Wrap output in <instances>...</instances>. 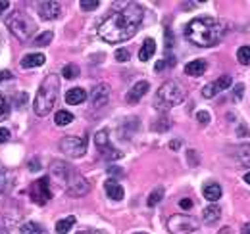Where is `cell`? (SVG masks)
I'll return each instance as SVG.
<instances>
[{"label":"cell","instance_id":"cell-5","mask_svg":"<svg viewBox=\"0 0 250 234\" xmlns=\"http://www.w3.org/2000/svg\"><path fill=\"white\" fill-rule=\"evenodd\" d=\"M6 25H8V29L12 31L20 40L29 39L33 35V31H35V23H33L25 14H21V12H14V14L8 18Z\"/></svg>","mask_w":250,"mask_h":234},{"label":"cell","instance_id":"cell-8","mask_svg":"<svg viewBox=\"0 0 250 234\" xmlns=\"http://www.w3.org/2000/svg\"><path fill=\"white\" fill-rule=\"evenodd\" d=\"M60 150L67 157H81L87 152V138L79 136H63L60 140Z\"/></svg>","mask_w":250,"mask_h":234},{"label":"cell","instance_id":"cell-52","mask_svg":"<svg viewBox=\"0 0 250 234\" xmlns=\"http://www.w3.org/2000/svg\"><path fill=\"white\" fill-rule=\"evenodd\" d=\"M245 182H247V184H250V171L245 175Z\"/></svg>","mask_w":250,"mask_h":234},{"label":"cell","instance_id":"cell-24","mask_svg":"<svg viewBox=\"0 0 250 234\" xmlns=\"http://www.w3.org/2000/svg\"><path fill=\"white\" fill-rule=\"evenodd\" d=\"M20 233L21 234H46V231H44V227H41L39 223L29 221V223H25V225L20 229Z\"/></svg>","mask_w":250,"mask_h":234},{"label":"cell","instance_id":"cell-19","mask_svg":"<svg viewBox=\"0 0 250 234\" xmlns=\"http://www.w3.org/2000/svg\"><path fill=\"white\" fill-rule=\"evenodd\" d=\"M202 192H204V198L208 202H218L219 198H221V186H219L218 182H208Z\"/></svg>","mask_w":250,"mask_h":234},{"label":"cell","instance_id":"cell-21","mask_svg":"<svg viewBox=\"0 0 250 234\" xmlns=\"http://www.w3.org/2000/svg\"><path fill=\"white\" fill-rule=\"evenodd\" d=\"M44 63V54H27L25 58L21 59V67L29 69V67H39Z\"/></svg>","mask_w":250,"mask_h":234},{"label":"cell","instance_id":"cell-40","mask_svg":"<svg viewBox=\"0 0 250 234\" xmlns=\"http://www.w3.org/2000/svg\"><path fill=\"white\" fill-rule=\"evenodd\" d=\"M196 119H198V123L206 125V123H210V114H208V112H198V114H196Z\"/></svg>","mask_w":250,"mask_h":234},{"label":"cell","instance_id":"cell-2","mask_svg":"<svg viewBox=\"0 0 250 234\" xmlns=\"http://www.w3.org/2000/svg\"><path fill=\"white\" fill-rule=\"evenodd\" d=\"M223 33H225V25L214 18H208V16H202V18L188 21L187 27H185V37L192 44H196L200 48L216 46L221 40Z\"/></svg>","mask_w":250,"mask_h":234},{"label":"cell","instance_id":"cell-35","mask_svg":"<svg viewBox=\"0 0 250 234\" xmlns=\"http://www.w3.org/2000/svg\"><path fill=\"white\" fill-rule=\"evenodd\" d=\"M79 4H81V8H83V10H87V12H89V10H94V8H98V6H100V2H98V0H81Z\"/></svg>","mask_w":250,"mask_h":234},{"label":"cell","instance_id":"cell-50","mask_svg":"<svg viewBox=\"0 0 250 234\" xmlns=\"http://www.w3.org/2000/svg\"><path fill=\"white\" fill-rule=\"evenodd\" d=\"M241 234H250V223H247V225L243 227V231H241Z\"/></svg>","mask_w":250,"mask_h":234},{"label":"cell","instance_id":"cell-11","mask_svg":"<svg viewBox=\"0 0 250 234\" xmlns=\"http://www.w3.org/2000/svg\"><path fill=\"white\" fill-rule=\"evenodd\" d=\"M231 83H233V81H231L229 75H221L214 83H210V85H206V87L202 88V96H204V98H214L218 92L227 90V88L231 87Z\"/></svg>","mask_w":250,"mask_h":234},{"label":"cell","instance_id":"cell-32","mask_svg":"<svg viewBox=\"0 0 250 234\" xmlns=\"http://www.w3.org/2000/svg\"><path fill=\"white\" fill-rule=\"evenodd\" d=\"M10 114V104H8V100L0 94V121H4L6 117Z\"/></svg>","mask_w":250,"mask_h":234},{"label":"cell","instance_id":"cell-47","mask_svg":"<svg viewBox=\"0 0 250 234\" xmlns=\"http://www.w3.org/2000/svg\"><path fill=\"white\" fill-rule=\"evenodd\" d=\"M25 104H27V94H25V92H23V94H21V96H20V102H18V106H20V108H21V106H25Z\"/></svg>","mask_w":250,"mask_h":234},{"label":"cell","instance_id":"cell-18","mask_svg":"<svg viewBox=\"0 0 250 234\" xmlns=\"http://www.w3.org/2000/svg\"><path fill=\"white\" fill-rule=\"evenodd\" d=\"M154 52H156V42H154V39H146V40L143 42L141 50H139V59H141V61H148V59L152 58Z\"/></svg>","mask_w":250,"mask_h":234},{"label":"cell","instance_id":"cell-7","mask_svg":"<svg viewBox=\"0 0 250 234\" xmlns=\"http://www.w3.org/2000/svg\"><path fill=\"white\" fill-rule=\"evenodd\" d=\"M29 196L35 204L44 205L52 198V190H50V178L48 176H41L39 180H35L29 188Z\"/></svg>","mask_w":250,"mask_h":234},{"label":"cell","instance_id":"cell-3","mask_svg":"<svg viewBox=\"0 0 250 234\" xmlns=\"http://www.w3.org/2000/svg\"><path fill=\"white\" fill-rule=\"evenodd\" d=\"M58 92H60V79L58 75H48L42 85L37 90V96H35V104H33V110L37 116H48L58 100Z\"/></svg>","mask_w":250,"mask_h":234},{"label":"cell","instance_id":"cell-25","mask_svg":"<svg viewBox=\"0 0 250 234\" xmlns=\"http://www.w3.org/2000/svg\"><path fill=\"white\" fill-rule=\"evenodd\" d=\"M75 225V217H65V219H60L56 223V233L58 234H67L71 231V227Z\"/></svg>","mask_w":250,"mask_h":234},{"label":"cell","instance_id":"cell-49","mask_svg":"<svg viewBox=\"0 0 250 234\" xmlns=\"http://www.w3.org/2000/svg\"><path fill=\"white\" fill-rule=\"evenodd\" d=\"M6 8H10V2H6V0H2V2H0V14H2V12L6 10Z\"/></svg>","mask_w":250,"mask_h":234},{"label":"cell","instance_id":"cell-46","mask_svg":"<svg viewBox=\"0 0 250 234\" xmlns=\"http://www.w3.org/2000/svg\"><path fill=\"white\" fill-rule=\"evenodd\" d=\"M8 79H12V73L6 69V71H0V83L2 81H8Z\"/></svg>","mask_w":250,"mask_h":234},{"label":"cell","instance_id":"cell-4","mask_svg":"<svg viewBox=\"0 0 250 234\" xmlns=\"http://www.w3.org/2000/svg\"><path fill=\"white\" fill-rule=\"evenodd\" d=\"M183 100H185V90L181 88V85L175 81H167L156 90L154 108L162 110V112H167V110L179 106Z\"/></svg>","mask_w":250,"mask_h":234},{"label":"cell","instance_id":"cell-48","mask_svg":"<svg viewBox=\"0 0 250 234\" xmlns=\"http://www.w3.org/2000/svg\"><path fill=\"white\" fill-rule=\"evenodd\" d=\"M169 148H171V150H179V148H181V140H171V142H169Z\"/></svg>","mask_w":250,"mask_h":234},{"label":"cell","instance_id":"cell-31","mask_svg":"<svg viewBox=\"0 0 250 234\" xmlns=\"http://www.w3.org/2000/svg\"><path fill=\"white\" fill-rule=\"evenodd\" d=\"M175 65V58L169 54V58H166V59H160V61H156V71H164L166 67H173Z\"/></svg>","mask_w":250,"mask_h":234},{"label":"cell","instance_id":"cell-30","mask_svg":"<svg viewBox=\"0 0 250 234\" xmlns=\"http://www.w3.org/2000/svg\"><path fill=\"white\" fill-rule=\"evenodd\" d=\"M162 198H164V188H156L150 196H148V207H154V205H158L160 202H162Z\"/></svg>","mask_w":250,"mask_h":234},{"label":"cell","instance_id":"cell-22","mask_svg":"<svg viewBox=\"0 0 250 234\" xmlns=\"http://www.w3.org/2000/svg\"><path fill=\"white\" fill-rule=\"evenodd\" d=\"M202 217H204V221H206V223H216V221H219V217H221V207L216 205V204L208 205V207L204 209Z\"/></svg>","mask_w":250,"mask_h":234},{"label":"cell","instance_id":"cell-54","mask_svg":"<svg viewBox=\"0 0 250 234\" xmlns=\"http://www.w3.org/2000/svg\"><path fill=\"white\" fill-rule=\"evenodd\" d=\"M0 234H6V233H4V231H2V229H0Z\"/></svg>","mask_w":250,"mask_h":234},{"label":"cell","instance_id":"cell-33","mask_svg":"<svg viewBox=\"0 0 250 234\" xmlns=\"http://www.w3.org/2000/svg\"><path fill=\"white\" fill-rule=\"evenodd\" d=\"M6 188H8V171L0 165V194H2Z\"/></svg>","mask_w":250,"mask_h":234},{"label":"cell","instance_id":"cell-6","mask_svg":"<svg viewBox=\"0 0 250 234\" xmlns=\"http://www.w3.org/2000/svg\"><path fill=\"white\" fill-rule=\"evenodd\" d=\"M198 229V221L188 215H171L167 221V231L171 234H190Z\"/></svg>","mask_w":250,"mask_h":234},{"label":"cell","instance_id":"cell-45","mask_svg":"<svg viewBox=\"0 0 250 234\" xmlns=\"http://www.w3.org/2000/svg\"><path fill=\"white\" fill-rule=\"evenodd\" d=\"M237 135H239V136H247V135H249V129H247V125H239V129H237Z\"/></svg>","mask_w":250,"mask_h":234},{"label":"cell","instance_id":"cell-15","mask_svg":"<svg viewBox=\"0 0 250 234\" xmlns=\"http://www.w3.org/2000/svg\"><path fill=\"white\" fill-rule=\"evenodd\" d=\"M104 190H106V194H108L110 200H114V202L124 200L125 192H124V188H122V184L116 182V178H108L106 184H104Z\"/></svg>","mask_w":250,"mask_h":234},{"label":"cell","instance_id":"cell-16","mask_svg":"<svg viewBox=\"0 0 250 234\" xmlns=\"http://www.w3.org/2000/svg\"><path fill=\"white\" fill-rule=\"evenodd\" d=\"M206 69H208V63L204 59H194V61H188L185 65V73L190 77H200Z\"/></svg>","mask_w":250,"mask_h":234},{"label":"cell","instance_id":"cell-28","mask_svg":"<svg viewBox=\"0 0 250 234\" xmlns=\"http://www.w3.org/2000/svg\"><path fill=\"white\" fill-rule=\"evenodd\" d=\"M237 59H239V63H243V65H249L250 63V46H241V48L237 50Z\"/></svg>","mask_w":250,"mask_h":234},{"label":"cell","instance_id":"cell-14","mask_svg":"<svg viewBox=\"0 0 250 234\" xmlns=\"http://www.w3.org/2000/svg\"><path fill=\"white\" fill-rule=\"evenodd\" d=\"M148 88H150V83H148V81H139L137 85H133L131 90L127 92V102H129V104H137V102L148 92Z\"/></svg>","mask_w":250,"mask_h":234},{"label":"cell","instance_id":"cell-39","mask_svg":"<svg viewBox=\"0 0 250 234\" xmlns=\"http://www.w3.org/2000/svg\"><path fill=\"white\" fill-rule=\"evenodd\" d=\"M173 46V35H171V29H166V50H171Z\"/></svg>","mask_w":250,"mask_h":234},{"label":"cell","instance_id":"cell-23","mask_svg":"<svg viewBox=\"0 0 250 234\" xmlns=\"http://www.w3.org/2000/svg\"><path fill=\"white\" fill-rule=\"evenodd\" d=\"M235 156H237V159L241 161V165L250 167V142H249V144H243V146L237 148Z\"/></svg>","mask_w":250,"mask_h":234},{"label":"cell","instance_id":"cell-13","mask_svg":"<svg viewBox=\"0 0 250 234\" xmlns=\"http://www.w3.org/2000/svg\"><path fill=\"white\" fill-rule=\"evenodd\" d=\"M110 100V87L108 85H96L91 92V102L94 108H102L106 106Z\"/></svg>","mask_w":250,"mask_h":234},{"label":"cell","instance_id":"cell-51","mask_svg":"<svg viewBox=\"0 0 250 234\" xmlns=\"http://www.w3.org/2000/svg\"><path fill=\"white\" fill-rule=\"evenodd\" d=\"M79 234H102V233H98V231H83V233Z\"/></svg>","mask_w":250,"mask_h":234},{"label":"cell","instance_id":"cell-12","mask_svg":"<svg viewBox=\"0 0 250 234\" xmlns=\"http://www.w3.org/2000/svg\"><path fill=\"white\" fill-rule=\"evenodd\" d=\"M37 12H39V16H41L42 20H48V21H50V20H56V18L60 16L62 8H60L58 2H39Z\"/></svg>","mask_w":250,"mask_h":234},{"label":"cell","instance_id":"cell-26","mask_svg":"<svg viewBox=\"0 0 250 234\" xmlns=\"http://www.w3.org/2000/svg\"><path fill=\"white\" fill-rule=\"evenodd\" d=\"M52 37H54V35H52L50 31H44V33H41V35L33 40L31 44L33 46H48V44H50V40H52Z\"/></svg>","mask_w":250,"mask_h":234},{"label":"cell","instance_id":"cell-43","mask_svg":"<svg viewBox=\"0 0 250 234\" xmlns=\"http://www.w3.org/2000/svg\"><path fill=\"white\" fill-rule=\"evenodd\" d=\"M29 169H31L33 173H37V171L41 169V161H39V159H31V161H29Z\"/></svg>","mask_w":250,"mask_h":234},{"label":"cell","instance_id":"cell-34","mask_svg":"<svg viewBox=\"0 0 250 234\" xmlns=\"http://www.w3.org/2000/svg\"><path fill=\"white\" fill-rule=\"evenodd\" d=\"M152 129H154V131H167V129H169V119H167V117H162L158 123L152 125Z\"/></svg>","mask_w":250,"mask_h":234},{"label":"cell","instance_id":"cell-20","mask_svg":"<svg viewBox=\"0 0 250 234\" xmlns=\"http://www.w3.org/2000/svg\"><path fill=\"white\" fill-rule=\"evenodd\" d=\"M71 173H73V169H71L67 163H63V161H54V163H52V175L54 176H58V178H62V180H67Z\"/></svg>","mask_w":250,"mask_h":234},{"label":"cell","instance_id":"cell-29","mask_svg":"<svg viewBox=\"0 0 250 234\" xmlns=\"http://www.w3.org/2000/svg\"><path fill=\"white\" fill-rule=\"evenodd\" d=\"M62 75L65 77V79H75V77L79 75V67L73 65V63H67V65H63Z\"/></svg>","mask_w":250,"mask_h":234},{"label":"cell","instance_id":"cell-17","mask_svg":"<svg viewBox=\"0 0 250 234\" xmlns=\"http://www.w3.org/2000/svg\"><path fill=\"white\" fill-rule=\"evenodd\" d=\"M85 100H87V92L83 88H71V90L65 92V102L71 104V106H77Z\"/></svg>","mask_w":250,"mask_h":234},{"label":"cell","instance_id":"cell-27","mask_svg":"<svg viewBox=\"0 0 250 234\" xmlns=\"http://www.w3.org/2000/svg\"><path fill=\"white\" fill-rule=\"evenodd\" d=\"M54 121H56V125H69L71 121H73V114H69V112H65V110H60L56 116H54Z\"/></svg>","mask_w":250,"mask_h":234},{"label":"cell","instance_id":"cell-44","mask_svg":"<svg viewBox=\"0 0 250 234\" xmlns=\"http://www.w3.org/2000/svg\"><path fill=\"white\" fill-rule=\"evenodd\" d=\"M179 207H183V209H190V207H192V200H188V198H183V200L179 202Z\"/></svg>","mask_w":250,"mask_h":234},{"label":"cell","instance_id":"cell-42","mask_svg":"<svg viewBox=\"0 0 250 234\" xmlns=\"http://www.w3.org/2000/svg\"><path fill=\"white\" fill-rule=\"evenodd\" d=\"M8 138H10V131H8V129H4V127H0V144L8 142Z\"/></svg>","mask_w":250,"mask_h":234},{"label":"cell","instance_id":"cell-10","mask_svg":"<svg viewBox=\"0 0 250 234\" xmlns=\"http://www.w3.org/2000/svg\"><path fill=\"white\" fill-rule=\"evenodd\" d=\"M89 190H91V184H89V180H87L85 176H81L79 173H75V171L69 175V178H67V194H69V196L81 198V196H85Z\"/></svg>","mask_w":250,"mask_h":234},{"label":"cell","instance_id":"cell-37","mask_svg":"<svg viewBox=\"0 0 250 234\" xmlns=\"http://www.w3.org/2000/svg\"><path fill=\"white\" fill-rule=\"evenodd\" d=\"M243 92H245V85H237V87L233 88V100L239 102L243 98Z\"/></svg>","mask_w":250,"mask_h":234},{"label":"cell","instance_id":"cell-9","mask_svg":"<svg viewBox=\"0 0 250 234\" xmlns=\"http://www.w3.org/2000/svg\"><path fill=\"white\" fill-rule=\"evenodd\" d=\"M94 144H96L98 152H100L106 159H120V157H122V152L116 150V148L110 144V135H108L106 129H102V131H98V133L94 135Z\"/></svg>","mask_w":250,"mask_h":234},{"label":"cell","instance_id":"cell-36","mask_svg":"<svg viewBox=\"0 0 250 234\" xmlns=\"http://www.w3.org/2000/svg\"><path fill=\"white\" fill-rule=\"evenodd\" d=\"M129 58H131V54H129L127 48H120V50L116 52V59H118V61H127Z\"/></svg>","mask_w":250,"mask_h":234},{"label":"cell","instance_id":"cell-55","mask_svg":"<svg viewBox=\"0 0 250 234\" xmlns=\"http://www.w3.org/2000/svg\"><path fill=\"white\" fill-rule=\"evenodd\" d=\"M137 234H146V233H137Z\"/></svg>","mask_w":250,"mask_h":234},{"label":"cell","instance_id":"cell-1","mask_svg":"<svg viewBox=\"0 0 250 234\" xmlns=\"http://www.w3.org/2000/svg\"><path fill=\"white\" fill-rule=\"evenodd\" d=\"M145 18V10L137 2H129L124 8L114 10L100 25H98V37L106 42H124L137 35L141 27V21Z\"/></svg>","mask_w":250,"mask_h":234},{"label":"cell","instance_id":"cell-38","mask_svg":"<svg viewBox=\"0 0 250 234\" xmlns=\"http://www.w3.org/2000/svg\"><path fill=\"white\" fill-rule=\"evenodd\" d=\"M108 175H112L118 178V176L124 175V169H122V167H116V165H110V167H108Z\"/></svg>","mask_w":250,"mask_h":234},{"label":"cell","instance_id":"cell-41","mask_svg":"<svg viewBox=\"0 0 250 234\" xmlns=\"http://www.w3.org/2000/svg\"><path fill=\"white\" fill-rule=\"evenodd\" d=\"M187 156H188V165H190V167H196V165H198V157H196V154H194L192 150H188Z\"/></svg>","mask_w":250,"mask_h":234},{"label":"cell","instance_id":"cell-53","mask_svg":"<svg viewBox=\"0 0 250 234\" xmlns=\"http://www.w3.org/2000/svg\"><path fill=\"white\" fill-rule=\"evenodd\" d=\"M219 234H231V231H229V229H221V231H219Z\"/></svg>","mask_w":250,"mask_h":234}]
</instances>
